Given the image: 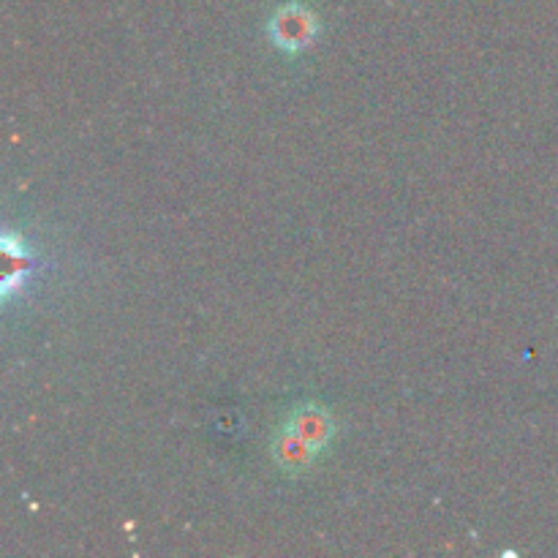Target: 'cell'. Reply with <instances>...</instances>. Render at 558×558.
I'll use <instances>...</instances> for the list:
<instances>
[{"label": "cell", "mask_w": 558, "mask_h": 558, "mask_svg": "<svg viewBox=\"0 0 558 558\" xmlns=\"http://www.w3.org/2000/svg\"><path fill=\"white\" fill-rule=\"evenodd\" d=\"M267 36L281 52L298 54L308 49L319 36V20L303 3H287L267 22Z\"/></svg>", "instance_id": "cell-1"}, {"label": "cell", "mask_w": 558, "mask_h": 558, "mask_svg": "<svg viewBox=\"0 0 558 558\" xmlns=\"http://www.w3.org/2000/svg\"><path fill=\"white\" fill-rule=\"evenodd\" d=\"M283 425L292 434H298L314 452H325L330 447L332 436H336V420L325 407H316V403L298 407Z\"/></svg>", "instance_id": "cell-2"}, {"label": "cell", "mask_w": 558, "mask_h": 558, "mask_svg": "<svg viewBox=\"0 0 558 558\" xmlns=\"http://www.w3.org/2000/svg\"><path fill=\"white\" fill-rule=\"evenodd\" d=\"M270 452H272V461H276V466L287 474L308 472L311 463H314L316 456H319V452L311 450V447L305 445L298 434H292L287 425H283V428L276 434Z\"/></svg>", "instance_id": "cell-3"}]
</instances>
